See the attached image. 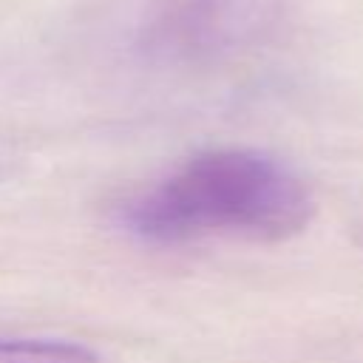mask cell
<instances>
[{"mask_svg": "<svg viewBox=\"0 0 363 363\" xmlns=\"http://www.w3.org/2000/svg\"><path fill=\"white\" fill-rule=\"evenodd\" d=\"M315 210L312 187L284 159L258 147H210L128 196L116 224L153 247L207 238L278 244L301 235Z\"/></svg>", "mask_w": 363, "mask_h": 363, "instance_id": "6da1fadb", "label": "cell"}, {"mask_svg": "<svg viewBox=\"0 0 363 363\" xmlns=\"http://www.w3.org/2000/svg\"><path fill=\"white\" fill-rule=\"evenodd\" d=\"M0 363H102L99 354L68 337L0 335Z\"/></svg>", "mask_w": 363, "mask_h": 363, "instance_id": "7a4b0ae2", "label": "cell"}]
</instances>
